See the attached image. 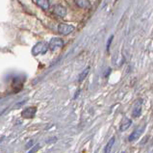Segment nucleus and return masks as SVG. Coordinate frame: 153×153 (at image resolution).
<instances>
[{
    "label": "nucleus",
    "instance_id": "ddd939ff",
    "mask_svg": "<svg viewBox=\"0 0 153 153\" xmlns=\"http://www.w3.org/2000/svg\"><path fill=\"white\" fill-rule=\"evenodd\" d=\"M113 39H114V36H110V38L108 39L107 45H106L107 51H109V49H110V46H111V43H112V42H113Z\"/></svg>",
    "mask_w": 153,
    "mask_h": 153
},
{
    "label": "nucleus",
    "instance_id": "6e6552de",
    "mask_svg": "<svg viewBox=\"0 0 153 153\" xmlns=\"http://www.w3.org/2000/svg\"><path fill=\"white\" fill-rule=\"evenodd\" d=\"M131 124H132V120H131L130 119H128V117H124V119L122 120V121L120 122V130L121 131V132H124V131H126L130 127Z\"/></svg>",
    "mask_w": 153,
    "mask_h": 153
},
{
    "label": "nucleus",
    "instance_id": "f257e3e1",
    "mask_svg": "<svg viewBox=\"0 0 153 153\" xmlns=\"http://www.w3.org/2000/svg\"><path fill=\"white\" fill-rule=\"evenodd\" d=\"M47 50H48V45H45V42H38L32 48V54L34 56L42 55V54L46 53Z\"/></svg>",
    "mask_w": 153,
    "mask_h": 153
},
{
    "label": "nucleus",
    "instance_id": "20e7f679",
    "mask_svg": "<svg viewBox=\"0 0 153 153\" xmlns=\"http://www.w3.org/2000/svg\"><path fill=\"white\" fill-rule=\"evenodd\" d=\"M145 128H146V124H142L141 126H139L137 129H135L133 132L131 133V135L128 137V141L129 142H133V141H136V140H138L140 137H141V135L143 134Z\"/></svg>",
    "mask_w": 153,
    "mask_h": 153
},
{
    "label": "nucleus",
    "instance_id": "1a4fd4ad",
    "mask_svg": "<svg viewBox=\"0 0 153 153\" xmlns=\"http://www.w3.org/2000/svg\"><path fill=\"white\" fill-rule=\"evenodd\" d=\"M76 5L82 9H89L91 7V3L89 0H75Z\"/></svg>",
    "mask_w": 153,
    "mask_h": 153
},
{
    "label": "nucleus",
    "instance_id": "9b49d317",
    "mask_svg": "<svg viewBox=\"0 0 153 153\" xmlns=\"http://www.w3.org/2000/svg\"><path fill=\"white\" fill-rule=\"evenodd\" d=\"M115 141H116L115 137H112L110 140H109V142L107 143L106 146H105V148H104V152H110L111 151L112 147L114 146V143H115Z\"/></svg>",
    "mask_w": 153,
    "mask_h": 153
},
{
    "label": "nucleus",
    "instance_id": "9d476101",
    "mask_svg": "<svg viewBox=\"0 0 153 153\" xmlns=\"http://www.w3.org/2000/svg\"><path fill=\"white\" fill-rule=\"evenodd\" d=\"M36 3L39 7L42 9V10H48L49 9L48 0H36Z\"/></svg>",
    "mask_w": 153,
    "mask_h": 153
},
{
    "label": "nucleus",
    "instance_id": "423d86ee",
    "mask_svg": "<svg viewBox=\"0 0 153 153\" xmlns=\"http://www.w3.org/2000/svg\"><path fill=\"white\" fill-rule=\"evenodd\" d=\"M36 112H37L36 107H29V108L24 109L22 113H21V116H22L24 119H32V117L36 115Z\"/></svg>",
    "mask_w": 153,
    "mask_h": 153
},
{
    "label": "nucleus",
    "instance_id": "7ed1b4c3",
    "mask_svg": "<svg viewBox=\"0 0 153 153\" xmlns=\"http://www.w3.org/2000/svg\"><path fill=\"white\" fill-rule=\"evenodd\" d=\"M73 30H74V26L71 25V24L61 23L58 26V32L60 34L64 35V36H67V35H69L71 33H72Z\"/></svg>",
    "mask_w": 153,
    "mask_h": 153
},
{
    "label": "nucleus",
    "instance_id": "39448f33",
    "mask_svg": "<svg viewBox=\"0 0 153 153\" xmlns=\"http://www.w3.org/2000/svg\"><path fill=\"white\" fill-rule=\"evenodd\" d=\"M64 46V41L60 38H53L51 39V41L49 42L48 45V48L50 50H56L58 48H61V47Z\"/></svg>",
    "mask_w": 153,
    "mask_h": 153
},
{
    "label": "nucleus",
    "instance_id": "0eeeda50",
    "mask_svg": "<svg viewBox=\"0 0 153 153\" xmlns=\"http://www.w3.org/2000/svg\"><path fill=\"white\" fill-rule=\"evenodd\" d=\"M53 12L56 16H58L60 17H65L67 16V9L62 5H55L53 7Z\"/></svg>",
    "mask_w": 153,
    "mask_h": 153
},
{
    "label": "nucleus",
    "instance_id": "f03ea898",
    "mask_svg": "<svg viewBox=\"0 0 153 153\" xmlns=\"http://www.w3.org/2000/svg\"><path fill=\"white\" fill-rule=\"evenodd\" d=\"M143 100L142 98H138L136 101H135L133 110H132L133 117H139L141 116L142 111H143Z\"/></svg>",
    "mask_w": 153,
    "mask_h": 153
},
{
    "label": "nucleus",
    "instance_id": "f8f14e48",
    "mask_svg": "<svg viewBox=\"0 0 153 153\" xmlns=\"http://www.w3.org/2000/svg\"><path fill=\"white\" fill-rule=\"evenodd\" d=\"M89 71H90V67L86 68L84 69V71H83L79 74V77H78V81H79V82H82L83 80H84L85 78L87 77V75H88Z\"/></svg>",
    "mask_w": 153,
    "mask_h": 153
}]
</instances>
